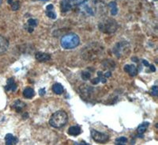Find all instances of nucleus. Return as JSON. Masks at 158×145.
Returning a JSON list of instances; mask_svg holds the SVG:
<instances>
[{
    "label": "nucleus",
    "mask_w": 158,
    "mask_h": 145,
    "mask_svg": "<svg viewBox=\"0 0 158 145\" xmlns=\"http://www.w3.org/2000/svg\"><path fill=\"white\" fill-rule=\"evenodd\" d=\"M130 52V45L126 41L118 42L113 48V52L117 57H123L127 56Z\"/></svg>",
    "instance_id": "20e7f679"
},
{
    "label": "nucleus",
    "mask_w": 158,
    "mask_h": 145,
    "mask_svg": "<svg viewBox=\"0 0 158 145\" xmlns=\"http://www.w3.org/2000/svg\"><path fill=\"white\" fill-rule=\"evenodd\" d=\"M10 5H11V9H12V11H18L20 7V2L19 1H16V2H12Z\"/></svg>",
    "instance_id": "4be33fe9"
},
{
    "label": "nucleus",
    "mask_w": 158,
    "mask_h": 145,
    "mask_svg": "<svg viewBox=\"0 0 158 145\" xmlns=\"http://www.w3.org/2000/svg\"><path fill=\"white\" fill-rule=\"evenodd\" d=\"M45 93H46V91H45L44 88H42V89H40L39 90V94L40 96H43V95H44Z\"/></svg>",
    "instance_id": "393cba45"
},
{
    "label": "nucleus",
    "mask_w": 158,
    "mask_h": 145,
    "mask_svg": "<svg viewBox=\"0 0 158 145\" xmlns=\"http://www.w3.org/2000/svg\"><path fill=\"white\" fill-rule=\"evenodd\" d=\"M80 38L75 33L66 34L60 40V45L64 49H73L78 46Z\"/></svg>",
    "instance_id": "f03ea898"
},
{
    "label": "nucleus",
    "mask_w": 158,
    "mask_h": 145,
    "mask_svg": "<svg viewBox=\"0 0 158 145\" xmlns=\"http://www.w3.org/2000/svg\"><path fill=\"white\" fill-rule=\"evenodd\" d=\"M149 68H150V70L152 71V72H156V68H155V67L153 66V65H149Z\"/></svg>",
    "instance_id": "a878e982"
},
{
    "label": "nucleus",
    "mask_w": 158,
    "mask_h": 145,
    "mask_svg": "<svg viewBox=\"0 0 158 145\" xmlns=\"http://www.w3.org/2000/svg\"><path fill=\"white\" fill-rule=\"evenodd\" d=\"M99 29L104 33H113L118 29V23L112 18H106L99 23Z\"/></svg>",
    "instance_id": "7ed1b4c3"
},
{
    "label": "nucleus",
    "mask_w": 158,
    "mask_h": 145,
    "mask_svg": "<svg viewBox=\"0 0 158 145\" xmlns=\"http://www.w3.org/2000/svg\"><path fill=\"white\" fill-rule=\"evenodd\" d=\"M142 63H143L144 65H146V66H149V64L148 63L147 60H145V59H143V60H142Z\"/></svg>",
    "instance_id": "bb28decb"
},
{
    "label": "nucleus",
    "mask_w": 158,
    "mask_h": 145,
    "mask_svg": "<svg viewBox=\"0 0 158 145\" xmlns=\"http://www.w3.org/2000/svg\"><path fill=\"white\" fill-rule=\"evenodd\" d=\"M151 94L153 96H157L158 95V87L157 86H153L151 89Z\"/></svg>",
    "instance_id": "b1692460"
},
{
    "label": "nucleus",
    "mask_w": 158,
    "mask_h": 145,
    "mask_svg": "<svg viewBox=\"0 0 158 145\" xmlns=\"http://www.w3.org/2000/svg\"><path fill=\"white\" fill-rule=\"evenodd\" d=\"M12 106L17 112H21L25 107V104L23 102H22V101L17 100L14 102V104H13Z\"/></svg>",
    "instance_id": "2eb2a0df"
},
{
    "label": "nucleus",
    "mask_w": 158,
    "mask_h": 145,
    "mask_svg": "<svg viewBox=\"0 0 158 145\" xmlns=\"http://www.w3.org/2000/svg\"><path fill=\"white\" fill-rule=\"evenodd\" d=\"M155 1H156V0H155Z\"/></svg>",
    "instance_id": "7c9ffc66"
},
{
    "label": "nucleus",
    "mask_w": 158,
    "mask_h": 145,
    "mask_svg": "<svg viewBox=\"0 0 158 145\" xmlns=\"http://www.w3.org/2000/svg\"><path fill=\"white\" fill-rule=\"evenodd\" d=\"M60 8H61L62 12L65 13L70 11L71 6L68 0H62L61 3H60Z\"/></svg>",
    "instance_id": "dca6fc26"
},
{
    "label": "nucleus",
    "mask_w": 158,
    "mask_h": 145,
    "mask_svg": "<svg viewBox=\"0 0 158 145\" xmlns=\"http://www.w3.org/2000/svg\"><path fill=\"white\" fill-rule=\"evenodd\" d=\"M5 142L6 145H13V144H17L18 143V139L13 134L8 133L5 136Z\"/></svg>",
    "instance_id": "1a4fd4ad"
},
{
    "label": "nucleus",
    "mask_w": 158,
    "mask_h": 145,
    "mask_svg": "<svg viewBox=\"0 0 158 145\" xmlns=\"http://www.w3.org/2000/svg\"><path fill=\"white\" fill-rule=\"evenodd\" d=\"M35 95V91L31 87H27L25 88L23 90V96L25 97V99H32V97H34Z\"/></svg>",
    "instance_id": "4468645a"
},
{
    "label": "nucleus",
    "mask_w": 158,
    "mask_h": 145,
    "mask_svg": "<svg viewBox=\"0 0 158 145\" xmlns=\"http://www.w3.org/2000/svg\"><path fill=\"white\" fill-rule=\"evenodd\" d=\"M81 133V129L80 126L78 125H74L71 126L68 129V134L70 135V136H78Z\"/></svg>",
    "instance_id": "9d476101"
},
{
    "label": "nucleus",
    "mask_w": 158,
    "mask_h": 145,
    "mask_svg": "<svg viewBox=\"0 0 158 145\" xmlns=\"http://www.w3.org/2000/svg\"><path fill=\"white\" fill-rule=\"evenodd\" d=\"M90 133H91V136L93 138V140L94 141L97 142V143H105L109 139V136L108 135L105 134V133H101V132L95 130V129H91Z\"/></svg>",
    "instance_id": "39448f33"
},
{
    "label": "nucleus",
    "mask_w": 158,
    "mask_h": 145,
    "mask_svg": "<svg viewBox=\"0 0 158 145\" xmlns=\"http://www.w3.org/2000/svg\"><path fill=\"white\" fill-rule=\"evenodd\" d=\"M9 48V41L3 36L0 35V54H2L7 51Z\"/></svg>",
    "instance_id": "423d86ee"
},
{
    "label": "nucleus",
    "mask_w": 158,
    "mask_h": 145,
    "mask_svg": "<svg viewBox=\"0 0 158 145\" xmlns=\"http://www.w3.org/2000/svg\"><path fill=\"white\" fill-rule=\"evenodd\" d=\"M2 0H0V4L2 3Z\"/></svg>",
    "instance_id": "c756f323"
},
{
    "label": "nucleus",
    "mask_w": 158,
    "mask_h": 145,
    "mask_svg": "<svg viewBox=\"0 0 158 145\" xmlns=\"http://www.w3.org/2000/svg\"><path fill=\"white\" fill-rule=\"evenodd\" d=\"M124 71H125L127 73H128V75H129L130 76H132V77H134V76L138 75V68L133 64L125 65V66H124Z\"/></svg>",
    "instance_id": "0eeeda50"
},
{
    "label": "nucleus",
    "mask_w": 158,
    "mask_h": 145,
    "mask_svg": "<svg viewBox=\"0 0 158 145\" xmlns=\"http://www.w3.org/2000/svg\"><path fill=\"white\" fill-rule=\"evenodd\" d=\"M17 86L16 83H15V80L13 78H10L7 80V83H6V90H12V91H15L16 90Z\"/></svg>",
    "instance_id": "ddd939ff"
},
{
    "label": "nucleus",
    "mask_w": 158,
    "mask_h": 145,
    "mask_svg": "<svg viewBox=\"0 0 158 145\" xmlns=\"http://www.w3.org/2000/svg\"><path fill=\"white\" fill-rule=\"evenodd\" d=\"M13 2V0H8V3L11 4Z\"/></svg>",
    "instance_id": "c85d7f7f"
},
{
    "label": "nucleus",
    "mask_w": 158,
    "mask_h": 145,
    "mask_svg": "<svg viewBox=\"0 0 158 145\" xmlns=\"http://www.w3.org/2000/svg\"><path fill=\"white\" fill-rule=\"evenodd\" d=\"M149 125V122H143V123L141 124L138 127V129H137L138 133H139V134H143V133L146 131V129H147Z\"/></svg>",
    "instance_id": "f3484780"
},
{
    "label": "nucleus",
    "mask_w": 158,
    "mask_h": 145,
    "mask_svg": "<svg viewBox=\"0 0 158 145\" xmlns=\"http://www.w3.org/2000/svg\"><path fill=\"white\" fill-rule=\"evenodd\" d=\"M52 90L56 94H62L63 93V90H64V88H63V85L61 83H59V82H56L55 83L53 86H52Z\"/></svg>",
    "instance_id": "f8f14e48"
},
{
    "label": "nucleus",
    "mask_w": 158,
    "mask_h": 145,
    "mask_svg": "<svg viewBox=\"0 0 158 145\" xmlns=\"http://www.w3.org/2000/svg\"><path fill=\"white\" fill-rule=\"evenodd\" d=\"M27 23L28 25H29V29H30L29 30V32L32 33L33 31V28L37 25V21L36 19H33V18H30V19L28 20Z\"/></svg>",
    "instance_id": "a211bd4d"
},
{
    "label": "nucleus",
    "mask_w": 158,
    "mask_h": 145,
    "mask_svg": "<svg viewBox=\"0 0 158 145\" xmlns=\"http://www.w3.org/2000/svg\"><path fill=\"white\" fill-rule=\"evenodd\" d=\"M45 14L48 18H52V19H56V15L54 11V7L52 4H49L46 7V11H45Z\"/></svg>",
    "instance_id": "9b49d317"
},
{
    "label": "nucleus",
    "mask_w": 158,
    "mask_h": 145,
    "mask_svg": "<svg viewBox=\"0 0 158 145\" xmlns=\"http://www.w3.org/2000/svg\"><path fill=\"white\" fill-rule=\"evenodd\" d=\"M104 76H105V77H110V76H111V72H106V73L104 74Z\"/></svg>",
    "instance_id": "cd10ccee"
},
{
    "label": "nucleus",
    "mask_w": 158,
    "mask_h": 145,
    "mask_svg": "<svg viewBox=\"0 0 158 145\" xmlns=\"http://www.w3.org/2000/svg\"><path fill=\"white\" fill-rule=\"evenodd\" d=\"M127 142V137H125V136H120V137L118 138H116L115 139V144H120V145H123V144H125V143Z\"/></svg>",
    "instance_id": "aec40b11"
},
{
    "label": "nucleus",
    "mask_w": 158,
    "mask_h": 145,
    "mask_svg": "<svg viewBox=\"0 0 158 145\" xmlns=\"http://www.w3.org/2000/svg\"><path fill=\"white\" fill-rule=\"evenodd\" d=\"M90 76H91V75H90L89 72H81V78H82L84 80H88V79H89Z\"/></svg>",
    "instance_id": "5701e85b"
},
{
    "label": "nucleus",
    "mask_w": 158,
    "mask_h": 145,
    "mask_svg": "<svg viewBox=\"0 0 158 145\" xmlns=\"http://www.w3.org/2000/svg\"><path fill=\"white\" fill-rule=\"evenodd\" d=\"M68 121V115L64 110H59L54 113L51 116L49 124L55 129H60L67 125Z\"/></svg>",
    "instance_id": "f257e3e1"
},
{
    "label": "nucleus",
    "mask_w": 158,
    "mask_h": 145,
    "mask_svg": "<svg viewBox=\"0 0 158 145\" xmlns=\"http://www.w3.org/2000/svg\"><path fill=\"white\" fill-rule=\"evenodd\" d=\"M70 6H80L81 4L85 3L87 0H68Z\"/></svg>",
    "instance_id": "412c9836"
},
{
    "label": "nucleus",
    "mask_w": 158,
    "mask_h": 145,
    "mask_svg": "<svg viewBox=\"0 0 158 145\" xmlns=\"http://www.w3.org/2000/svg\"><path fill=\"white\" fill-rule=\"evenodd\" d=\"M108 7L111 8V15H116L118 13V8L117 5L115 2H111L108 3Z\"/></svg>",
    "instance_id": "6ab92c4d"
},
{
    "label": "nucleus",
    "mask_w": 158,
    "mask_h": 145,
    "mask_svg": "<svg viewBox=\"0 0 158 145\" xmlns=\"http://www.w3.org/2000/svg\"><path fill=\"white\" fill-rule=\"evenodd\" d=\"M35 57H36V60L39 61V62H46V61H48L51 59L50 54L41 52H36Z\"/></svg>",
    "instance_id": "6e6552de"
}]
</instances>
